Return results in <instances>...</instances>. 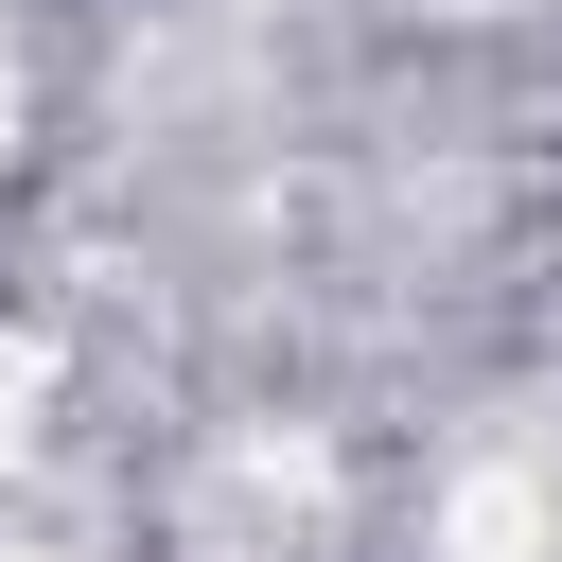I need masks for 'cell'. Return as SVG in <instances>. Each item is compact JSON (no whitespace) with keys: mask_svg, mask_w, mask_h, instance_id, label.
<instances>
[{"mask_svg":"<svg viewBox=\"0 0 562 562\" xmlns=\"http://www.w3.org/2000/svg\"><path fill=\"white\" fill-rule=\"evenodd\" d=\"M35 404H53V351H35V334H0V439H18Z\"/></svg>","mask_w":562,"mask_h":562,"instance_id":"2","label":"cell"},{"mask_svg":"<svg viewBox=\"0 0 562 562\" xmlns=\"http://www.w3.org/2000/svg\"><path fill=\"white\" fill-rule=\"evenodd\" d=\"M527 544H544V492H527V474H474L457 527H439V562H527Z\"/></svg>","mask_w":562,"mask_h":562,"instance_id":"1","label":"cell"},{"mask_svg":"<svg viewBox=\"0 0 562 562\" xmlns=\"http://www.w3.org/2000/svg\"><path fill=\"white\" fill-rule=\"evenodd\" d=\"M0 562H18V544H0Z\"/></svg>","mask_w":562,"mask_h":562,"instance_id":"3","label":"cell"}]
</instances>
